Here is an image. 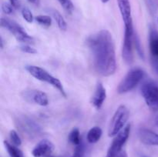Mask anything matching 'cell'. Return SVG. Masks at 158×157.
Returning <instances> with one entry per match:
<instances>
[{
	"mask_svg": "<svg viewBox=\"0 0 158 157\" xmlns=\"http://www.w3.org/2000/svg\"><path fill=\"white\" fill-rule=\"evenodd\" d=\"M22 15H23V18L26 20L27 22L32 23L33 22V20L35 19V17L32 15V12L30 11V9L27 7H23L22 9Z\"/></svg>",
	"mask_w": 158,
	"mask_h": 157,
	"instance_id": "7402d4cb",
	"label": "cell"
},
{
	"mask_svg": "<svg viewBox=\"0 0 158 157\" xmlns=\"http://www.w3.org/2000/svg\"><path fill=\"white\" fill-rule=\"evenodd\" d=\"M9 3L13 6L14 9H19L20 8V2L19 0H9Z\"/></svg>",
	"mask_w": 158,
	"mask_h": 157,
	"instance_id": "83f0119b",
	"label": "cell"
},
{
	"mask_svg": "<svg viewBox=\"0 0 158 157\" xmlns=\"http://www.w3.org/2000/svg\"><path fill=\"white\" fill-rule=\"evenodd\" d=\"M130 116V111L126 106L120 105L114 112L108 126V135L114 137L127 126Z\"/></svg>",
	"mask_w": 158,
	"mask_h": 157,
	"instance_id": "277c9868",
	"label": "cell"
},
{
	"mask_svg": "<svg viewBox=\"0 0 158 157\" xmlns=\"http://www.w3.org/2000/svg\"><path fill=\"white\" fill-rule=\"evenodd\" d=\"M156 126H157V127H158V119H157V120H156Z\"/></svg>",
	"mask_w": 158,
	"mask_h": 157,
	"instance_id": "d6a6232c",
	"label": "cell"
},
{
	"mask_svg": "<svg viewBox=\"0 0 158 157\" xmlns=\"http://www.w3.org/2000/svg\"><path fill=\"white\" fill-rule=\"evenodd\" d=\"M9 139H10L12 144L14 145V146H20L22 145L21 138L19 135L18 132L15 130H14V129H12L9 132Z\"/></svg>",
	"mask_w": 158,
	"mask_h": 157,
	"instance_id": "44dd1931",
	"label": "cell"
},
{
	"mask_svg": "<svg viewBox=\"0 0 158 157\" xmlns=\"http://www.w3.org/2000/svg\"><path fill=\"white\" fill-rule=\"evenodd\" d=\"M102 135H103V131L101 128L99 126H94L91 128L87 132L86 135V139L88 143H96L100 139Z\"/></svg>",
	"mask_w": 158,
	"mask_h": 157,
	"instance_id": "2e32d148",
	"label": "cell"
},
{
	"mask_svg": "<svg viewBox=\"0 0 158 157\" xmlns=\"http://www.w3.org/2000/svg\"><path fill=\"white\" fill-rule=\"evenodd\" d=\"M19 49H21L23 52H26V53L29 54H35L37 52V51L35 50L34 48H32V46H29V44H23L22 45L19 47Z\"/></svg>",
	"mask_w": 158,
	"mask_h": 157,
	"instance_id": "484cf974",
	"label": "cell"
},
{
	"mask_svg": "<svg viewBox=\"0 0 158 157\" xmlns=\"http://www.w3.org/2000/svg\"><path fill=\"white\" fill-rule=\"evenodd\" d=\"M138 136L142 143L148 146H158V134L151 129H140Z\"/></svg>",
	"mask_w": 158,
	"mask_h": 157,
	"instance_id": "9a60e30c",
	"label": "cell"
},
{
	"mask_svg": "<svg viewBox=\"0 0 158 157\" xmlns=\"http://www.w3.org/2000/svg\"><path fill=\"white\" fill-rule=\"evenodd\" d=\"M68 139H69V143H72L74 146H77L82 143L81 142V136H80V129L78 128H73L72 130L70 131L68 136Z\"/></svg>",
	"mask_w": 158,
	"mask_h": 157,
	"instance_id": "d6986e66",
	"label": "cell"
},
{
	"mask_svg": "<svg viewBox=\"0 0 158 157\" xmlns=\"http://www.w3.org/2000/svg\"><path fill=\"white\" fill-rule=\"evenodd\" d=\"M106 98V91L101 83H97L95 91L90 99V103L96 109H100Z\"/></svg>",
	"mask_w": 158,
	"mask_h": 157,
	"instance_id": "7c38bea8",
	"label": "cell"
},
{
	"mask_svg": "<svg viewBox=\"0 0 158 157\" xmlns=\"http://www.w3.org/2000/svg\"><path fill=\"white\" fill-rule=\"evenodd\" d=\"M117 5H118L122 19L124 23V26L133 25L131 6L130 0H117Z\"/></svg>",
	"mask_w": 158,
	"mask_h": 157,
	"instance_id": "4fadbf2b",
	"label": "cell"
},
{
	"mask_svg": "<svg viewBox=\"0 0 158 157\" xmlns=\"http://www.w3.org/2000/svg\"><path fill=\"white\" fill-rule=\"evenodd\" d=\"M131 133V125L127 124L123 130L114 136V140L109 147L106 157H117L123 150V146L127 141Z\"/></svg>",
	"mask_w": 158,
	"mask_h": 157,
	"instance_id": "ba28073f",
	"label": "cell"
},
{
	"mask_svg": "<svg viewBox=\"0 0 158 157\" xmlns=\"http://www.w3.org/2000/svg\"><path fill=\"white\" fill-rule=\"evenodd\" d=\"M94 70L102 76H110L117 70L115 45L112 34L106 29L90 35L86 40Z\"/></svg>",
	"mask_w": 158,
	"mask_h": 157,
	"instance_id": "6da1fadb",
	"label": "cell"
},
{
	"mask_svg": "<svg viewBox=\"0 0 158 157\" xmlns=\"http://www.w3.org/2000/svg\"><path fill=\"white\" fill-rule=\"evenodd\" d=\"M58 2L67 12L71 13L73 11L74 6L71 0H58Z\"/></svg>",
	"mask_w": 158,
	"mask_h": 157,
	"instance_id": "603a6c76",
	"label": "cell"
},
{
	"mask_svg": "<svg viewBox=\"0 0 158 157\" xmlns=\"http://www.w3.org/2000/svg\"><path fill=\"white\" fill-rule=\"evenodd\" d=\"M123 46H122V58L126 64H132L134 61L133 46L134 43V33L133 25L124 26Z\"/></svg>",
	"mask_w": 158,
	"mask_h": 157,
	"instance_id": "52a82bcc",
	"label": "cell"
},
{
	"mask_svg": "<svg viewBox=\"0 0 158 157\" xmlns=\"http://www.w3.org/2000/svg\"><path fill=\"white\" fill-rule=\"evenodd\" d=\"M35 20L37 22L38 24L43 27H49L52 25V18L49 15H40L35 17Z\"/></svg>",
	"mask_w": 158,
	"mask_h": 157,
	"instance_id": "ffe728a7",
	"label": "cell"
},
{
	"mask_svg": "<svg viewBox=\"0 0 158 157\" xmlns=\"http://www.w3.org/2000/svg\"><path fill=\"white\" fill-rule=\"evenodd\" d=\"M134 44H135L136 49H137L139 55H140V57H142V58H143V50H142L141 46H140V40H139L138 37L135 36V35H134Z\"/></svg>",
	"mask_w": 158,
	"mask_h": 157,
	"instance_id": "4316f807",
	"label": "cell"
},
{
	"mask_svg": "<svg viewBox=\"0 0 158 157\" xmlns=\"http://www.w3.org/2000/svg\"><path fill=\"white\" fill-rule=\"evenodd\" d=\"M23 96L29 103H34L40 106L49 105V98L44 92L40 90H26L23 92Z\"/></svg>",
	"mask_w": 158,
	"mask_h": 157,
	"instance_id": "30bf717a",
	"label": "cell"
},
{
	"mask_svg": "<svg viewBox=\"0 0 158 157\" xmlns=\"http://www.w3.org/2000/svg\"><path fill=\"white\" fill-rule=\"evenodd\" d=\"M141 95L148 107L158 110V84L153 80H147L140 87Z\"/></svg>",
	"mask_w": 158,
	"mask_h": 157,
	"instance_id": "8992f818",
	"label": "cell"
},
{
	"mask_svg": "<svg viewBox=\"0 0 158 157\" xmlns=\"http://www.w3.org/2000/svg\"><path fill=\"white\" fill-rule=\"evenodd\" d=\"M83 155H84V149H83V146L81 143L79 146H76L73 154L71 157H83Z\"/></svg>",
	"mask_w": 158,
	"mask_h": 157,
	"instance_id": "d4e9b609",
	"label": "cell"
},
{
	"mask_svg": "<svg viewBox=\"0 0 158 157\" xmlns=\"http://www.w3.org/2000/svg\"><path fill=\"white\" fill-rule=\"evenodd\" d=\"M2 10L6 15H11V14L13 13L14 8L10 3L3 2L2 5Z\"/></svg>",
	"mask_w": 158,
	"mask_h": 157,
	"instance_id": "cb8c5ba5",
	"label": "cell"
},
{
	"mask_svg": "<svg viewBox=\"0 0 158 157\" xmlns=\"http://www.w3.org/2000/svg\"><path fill=\"white\" fill-rule=\"evenodd\" d=\"M149 48L153 62H158V31L152 26L149 29Z\"/></svg>",
	"mask_w": 158,
	"mask_h": 157,
	"instance_id": "5bb4252c",
	"label": "cell"
},
{
	"mask_svg": "<svg viewBox=\"0 0 158 157\" xmlns=\"http://www.w3.org/2000/svg\"><path fill=\"white\" fill-rule=\"evenodd\" d=\"M49 157H56V156H52V155H51V156H49Z\"/></svg>",
	"mask_w": 158,
	"mask_h": 157,
	"instance_id": "e575fe53",
	"label": "cell"
},
{
	"mask_svg": "<svg viewBox=\"0 0 158 157\" xmlns=\"http://www.w3.org/2000/svg\"><path fill=\"white\" fill-rule=\"evenodd\" d=\"M142 157H151V156H148V155H143V156Z\"/></svg>",
	"mask_w": 158,
	"mask_h": 157,
	"instance_id": "836d02e7",
	"label": "cell"
},
{
	"mask_svg": "<svg viewBox=\"0 0 158 157\" xmlns=\"http://www.w3.org/2000/svg\"><path fill=\"white\" fill-rule=\"evenodd\" d=\"M29 2L32 3V4H35V5H38L40 3V0H28Z\"/></svg>",
	"mask_w": 158,
	"mask_h": 157,
	"instance_id": "f546056e",
	"label": "cell"
},
{
	"mask_svg": "<svg viewBox=\"0 0 158 157\" xmlns=\"http://www.w3.org/2000/svg\"><path fill=\"white\" fill-rule=\"evenodd\" d=\"M55 146L49 139H43L39 142L32 151L33 157H49L52 155Z\"/></svg>",
	"mask_w": 158,
	"mask_h": 157,
	"instance_id": "8fae6325",
	"label": "cell"
},
{
	"mask_svg": "<svg viewBox=\"0 0 158 157\" xmlns=\"http://www.w3.org/2000/svg\"><path fill=\"white\" fill-rule=\"evenodd\" d=\"M16 123L19 129L29 136L37 135L41 132V127L35 121L26 115L20 117Z\"/></svg>",
	"mask_w": 158,
	"mask_h": 157,
	"instance_id": "9c48e42d",
	"label": "cell"
},
{
	"mask_svg": "<svg viewBox=\"0 0 158 157\" xmlns=\"http://www.w3.org/2000/svg\"><path fill=\"white\" fill-rule=\"evenodd\" d=\"M26 70L27 71L32 77L36 78L37 80H40V81L41 82H44V83H48V84L51 85V86H53L54 88H56V89L62 94V95H63L64 97H66V91H65L61 82H60L58 78L51 75V74L49 73L48 71H46V69H43V68L40 67V66L29 65V66H26Z\"/></svg>",
	"mask_w": 158,
	"mask_h": 157,
	"instance_id": "7a4b0ae2",
	"label": "cell"
},
{
	"mask_svg": "<svg viewBox=\"0 0 158 157\" xmlns=\"http://www.w3.org/2000/svg\"><path fill=\"white\" fill-rule=\"evenodd\" d=\"M4 146L10 157H24L23 152L19 149L18 146H14L7 141H4Z\"/></svg>",
	"mask_w": 158,
	"mask_h": 157,
	"instance_id": "ac0fdd59",
	"label": "cell"
},
{
	"mask_svg": "<svg viewBox=\"0 0 158 157\" xmlns=\"http://www.w3.org/2000/svg\"><path fill=\"white\" fill-rule=\"evenodd\" d=\"M0 43H1V49H4V41H3V38H0Z\"/></svg>",
	"mask_w": 158,
	"mask_h": 157,
	"instance_id": "4dcf8cb0",
	"label": "cell"
},
{
	"mask_svg": "<svg viewBox=\"0 0 158 157\" xmlns=\"http://www.w3.org/2000/svg\"><path fill=\"white\" fill-rule=\"evenodd\" d=\"M117 157H128V155H127V153L126 152V151L122 150Z\"/></svg>",
	"mask_w": 158,
	"mask_h": 157,
	"instance_id": "f1b7e54d",
	"label": "cell"
},
{
	"mask_svg": "<svg viewBox=\"0 0 158 157\" xmlns=\"http://www.w3.org/2000/svg\"><path fill=\"white\" fill-rule=\"evenodd\" d=\"M157 21H158V18H157Z\"/></svg>",
	"mask_w": 158,
	"mask_h": 157,
	"instance_id": "d590c367",
	"label": "cell"
},
{
	"mask_svg": "<svg viewBox=\"0 0 158 157\" xmlns=\"http://www.w3.org/2000/svg\"><path fill=\"white\" fill-rule=\"evenodd\" d=\"M49 12H50L51 15L56 22L59 29L61 31H66L67 29V23H66V20L63 18V15L60 14V12L59 11L56 10V9H49Z\"/></svg>",
	"mask_w": 158,
	"mask_h": 157,
	"instance_id": "e0dca14e",
	"label": "cell"
},
{
	"mask_svg": "<svg viewBox=\"0 0 158 157\" xmlns=\"http://www.w3.org/2000/svg\"><path fill=\"white\" fill-rule=\"evenodd\" d=\"M145 76V72L139 67L131 69L122 78L117 86V92L124 94L132 91Z\"/></svg>",
	"mask_w": 158,
	"mask_h": 157,
	"instance_id": "3957f363",
	"label": "cell"
},
{
	"mask_svg": "<svg viewBox=\"0 0 158 157\" xmlns=\"http://www.w3.org/2000/svg\"><path fill=\"white\" fill-rule=\"evenodd\" d=\"M1 27L7 29L9 32L14 35L15 39L23 44H32L34 39L31 35L26 32L24 29L14 20L9 18H1Z\"/></svg>",
	"mask_w": 158,
	"mask_h": 157,
	"instance_id": "5b68a950",
	"label": "cell"
},
{
	"mask_svg": "<svg viewBox=\"0 0 158 157\" xmlns=\"http://www.w3.org/2000/svg\"><path fill=\"white\" fill-rule=\"evenodd\" d=\"M100 1H101L103 3H106L109 2V0H100Z\"/></svg>",
	"mask_w": 158,
	"mask_h": 157,
	"instance_id": "1f68e13d",
	"label": "cell"
}]
</instances>
